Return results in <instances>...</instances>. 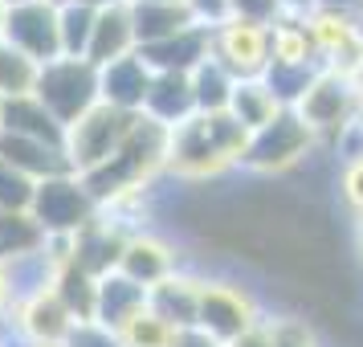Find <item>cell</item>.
Here are the masks:
<instances>
[{
  "label": "cell",
  "mask_w": 363,
  "mask_h": 347,
  "mask_svg": "<svg viewBox=\"0 0 363 347\" xmlns=\"http://www.w3.org/2000/svg\"><path fill=\"white\" fill-rule=\"evenodd\" d=\"M33 192H37V184L25 172H17L13 164L0 160V209L4 213H29L33 209Z\"/></svg>",
  "instance_id": "obj_27"
},
{
  "label": "cell",
  "mask_w": 363,
  "mask_h": 347,
  "mask_svg": "<svg viewBox=\"0 0 363 347\" xmlns=\"http://www.w3.org/2000/svg\"><path fill=\"white\" fill-rule=\"evenodd\" d=\"M265 319L257 294L249 290L245 282L233 278H204L200 274V290H196V327L208 331L213 339L229 347L237 335H245L249 327H257Z\"/></svg>",
  "instance_id": "obj_3"
},
{
  "label": "cell",
  "mask_w": 363,
  "mask_h": 347,
  "mask_svg": "<svg viewBox=\"0 0 363 347\" xmlns=\"http://www.w3.org/2000/svg\"><path fill=\"white\" fill-rule=\"evenodd\" d=\"M314 4H323V9H339V13H351V17L363 21V0H314Z\"/></svg>",
  "instance_id": "obj_36"
},
{
  "label": "cell",
  "mask_w": 363,
  "mask_h": 347,
  "mask_svg": "<svg viewBox=\"0 0 363 347\" xmlns=\"http://www.w3.org/2000/svg\"><path fill=\"white\" fill-rule=\"evenodd\" d=\"M45 246V233L29 213H4L0 209V265H13Z\"/></svg>",
  "instance_id": "obj_24"
},
{
  "label": "cell",
  "mask_w": 363,
  "mask_h": 347,
  "mask_svg": "<svg viewBox=\"0 0 363 347\" xmlns=\"http://www.w3.org/2000/svg\"><path fill=\"white\" fill-rule=\"evenodd\" d=\"M139 115L155 119V123L167 127V131H176L180 123H188V119L196 115V99H192L188 74H155Z\"/></svg>",
  "instance_id": "obj_17"
},
{
  "label": "cell",
  "mask_w": 363,
  "mask_h": 347,
  "mask_svg": "<svg viewBox=\"0 0 363 347\" xmlns=\"http://www.w3.org/2000/svg\"><path fill=\"white\" fill-rule=\"evenodd\" d=\"M151 66L139 57V50L99 70V102H111L118 111H143V99L151 90Z\"/></svg>",
  "instance_id": "obj_15"
},
{
  "label": "cell",
  "mask_w": 363,
  "mask_h": 347,
  "mask_svg": "<svg viewBox=\"0 0 363 347\" xmlns=\"http://www.w3.org/2000/svg\"><path fill=\"white\" fill-rule=\"evenodd\" d=\"M57 29H62V57H86L90 29H94V9H86L78 0L57 4Z\"/></svg>",
  "instance_id": "obj_26"
},
{
  "label": "cell",
  "mask_w": 363,
  "mask_h": 347,
  "mask_svg": "<svg viewBox=\"0 0 363 347\" xmlns=\"http://www.w3.org/2000/svg\"><path fill=\"white\" fill-rule=\"evenodd\" d=\"M135 115L139 111H118L111 102H94L78 123L66 127V160H69V172L78 176H90L94 167H102L115 148L127 139V131L135 127Z\"/></svg>",
  "instance_id": "obj_5"
},
{
  "label": "cell",
  "mask_w": 363,
  "mask_h": 347,
  "mask_svg": "<svg viewBox=\"0 0 363 347\" xmlns=\"http://www.w3.org/2000/svg\"><path fill=\"white\" fill-rule=\"evenodd\" d=\"M355 253H359V265H363V221L355 225Z\"/></svg>",
  "instance_id": "obj_40"
},
{
  "label": "cell",
  "mask_w": 363,
  "mask_h": 347,
  "mask_svg": "<svg viewBox=\"0 0 363 347\" xmlns=\"http://www.w3.org/2000/svg\"><path fill=\"white\" fill-rule=\"evenodd\" d=\"M249 148V131L229 115H192L172 131L167 143V172L180 180H216L229 167H241V155Z\"/></svg>",
  "instance_id": "obj_1"
},
{
  "label": "cell",
  "mask_w": 363,
  "mask_h": 347,
  "mask_svg": "<svg viewBox=\"0 0 363 347\" xmlns=\"http://www.w3.org/2000/svg\"><path fill=\"white\" fill-rule=\"evenodd\" d=\"M302 21H306V33L314 41V53H318L323 70L351 74V66L363 53V21L351 17V13H339V9H323V4L302 13Z\"/></svg>",
  "instance_id": "obj_9"
},
{
  "label": "cell",
  "mask_w": 363,
  "mask_h": 347,
  "mask_svg": "<svg viewBox=\"0 0 363 347\" xmlns=\"http://www.w3.org/2000/svg\"><path fill=\"white\" fill-rule=\"evenodd\" d=\"M13 302H17V294H13V278H9V265H0V319L13 311Z\"/></svg>",
  "instance_id": "obj_35"
},
{
  "label": "cell",
  "mask_w": 363,
  "mask_h": 347,
  "mask_svg": "<svg viewBox=\"0 0 363 347\" xmlns=\"http://www.w3.org/2000/svg\"><path fill=\"white\" fill-rule=\"evenodd\" d=\"M78 4H86V9H94V13H99V9H115V4H127V0H78Z\"/></svg>",
  "instance_id": "obj_39"
},
{
  "label": "cell",
  "mask_w": 363,
  "mask_h": 347,
  "mask_svg": "<svg viewBox=\"0 0 363 347\" xmlns=\"http://www.w3.org/2000/svg\"><path fill=\"white\" fill-rule=\"evenodd\" d=\"M281 111H290V106H286L274 90H269V82H265V78L237 82V90H233V99H229V115L237 119L249 135L262 131V127H269Z\"/></svg>",
  "instance_id": "obj_20"
},
{
  "label": "cell",
  "mask_w": 363,
  "mask_h": 347,
  "mask_svg": "<svg viewBox=\"0 0 363 347\" xmlns=\"http://www.w3.org/2000/svg\"><path fill=\"white\" fill-rule=\"evenodd\" d=\"M143 307H147V290L135 286V282H127L118 270L106 274V278H99V311H94V323L118 331L131 314L143 311Z\"/></svg>",
  "instance_id": "obj_21"
},
{
  "label": "cell",
  "mask_w": 363,
  "mask_h": 347,
  "mask_svg": "<svg viewBox=\"0 0 363 347\" xmlns=\"http://www.w3.org/2000/svg\"><path fill=\"white\" fill-rule=\"evenodd\" d=\"M188 82H192V99H196L200 115H220V111H229V99H233V90H237V78L216 62L213 53L188 74Z\"/></svg>",
  "instance_id": "obj_23"
},
{
  "label": "cell",
  "mask_w": 363,
  "mask_h": 347,
  "mask_svg": "<svg viewBox=\"0 0 363 347\" xmlns=\"http://www.w3.org/2000/svg\"><path fill=\"white\" fill-rule=\"evenodd\" d=\"M139 50L135 41V17H131V0L115 4V9H99L94 13V29H90V45H86V62L90 66H111L118 57Z\"/></svg>",
  "instance_id": "obj_14"
},
{
  "label": "cell",
  "mask_w": 363,
  "mask_h": 347,
  "mask_svg": "<svg viewBox=\"0 0 363 347\" xmlns=\"http://www.w3.org/2000/svg\"><path fill=\"white\" fill-rule=\"evenodd\" d=\"M4 13H9V9H4V0H0V29H4Z\"/></svg>",
  "instance_id": "obj_44"
},
{
  "label": "cell",
  "mask_w": 363,
  "mask_h": 347,
  "mask_svg": "<svg viewBox=\"0 0 363 347\" xmlns=\"http://www.w3.org/2000/svg\"><path fill=\"white\" fill-rule=\"evenodd\" d=\"M208 53H213V29L208 25H192V29L167 37V41L139 45V57L151 66V74H192Z\"/></svg>",
  "instance_id": "obj_13"
},
{
  "label": "cell",
  "mask_w": 363,
  "mask_h": 347,
  "mask_svg": "<svg viewBox=\"0 0 363 347\" xmlns=\"http://www.w3.org/2000/svg\"><path fill=\"white\" fill-rule=\"evenodd\" d=\"M25 347H66V343H25Z\"/></svg>",
  "instance_id": "obj_43"
},
{
  "label": "cell",
  "mask_w": 363,
  "mask_h": 347,
  "mask_svg": "<svg viewBox=\"0 0 363 347\" xmlns=\"http://www.w3.org/2000/svg\"><path fill=\"white\" fill-rule=\"evenodd\" d=\"M131 17H135V41L139 45H155V41H167V37L200 25L188 13V4H131Z\"/></svg>",
  "instance_id": "obj_22"
},
{
  "label": "cell",
  "mask_w": 363,
  "mask_h": 347,
  "mask_svg": "<svg viewBox=\"0 0 363 347\" xmlns=\"http://www.w3.org/2000/svg\"><path fill=\"white\" fill-rule=\"evenodd\" d=\"M99 200L86 188V180L78 172H66V176H53V180H41L33 192V216L45 237H74V233L90 225L99 216Z\"/></svg>",
  "instance_id": "obj_7"
},
{
  "label": "cell",
  "mask_w": 363,
  "mask_h": 347,
  "mask_svg": "<svg viewBox=\"0 0 363 347\" xmlns=\"http://www.w3.org/2000/svg\"><path fill=\"white\" fill-rule=\"evenodd\" d=\"M0 160L13 164L17 172H25L33 184L53 180V176H66L69 160L62 148H50V143H37V139H25V135H9L0 131Z\"/></svg>",
  "instance_id": "obj_18"
},
{
  "label": "cell",
  "mask_w": 363,
  "mask_h": 347,
  "mask_svg": "<svg viewBox=\"0 0 363 347\" xmlns=\"http://www.w3.org/2000/svg\"><path fill=\"white\" fill-rule=\"evenodd\" d=\"M0 127L9 135H25V139H37V143L66 151V127L41 106L37 94H21V99L0 102Z\"/></svg>",
  "instance_id": "obj_16"
},
{
  "label": "cell",
  "mask_w": 363,
  "mask_h": 347,
  "mask_svg": "<svg viewBox=\"0 0 363 347\" xmlns=\"http://www.w3.org/2000/svg\"><path fill=\"white\" fill-rule=\"evenodd\" d=\"M33 86H37V62H29L25 53H17L0 37V102L33 94Z\"/></svg>",
  "instance_id": "obj_25"
},
{
  "label": "cell",
  "mask_w": 363,
  "mask_h": 347,
  "mask_svg": "<svg viewBox=\"0 0 363 347\" xmlns=\"http://www.w3.org/2000/svg\"><path fill=\"white\" fill-rule=\"evenodd\" d=\"M196 290H200V274L176 270L172 278H164L160 286L147 290V307L160 319H167L172 327H196Z\"/></svg>",
  "instance_id": "obj_19"
},
{
  "label": "cell",
  "mask_w": 363,
  "mask_h": 347,
  "mask_svg": "<svg viewBox=\"0 0 363 347\" xmlns=\"http://www.w3.org/2000/svg\"><path fill=\"white\" fill-rule=\"evenodd\" d=\"M278 4H281V13H290V17H302V13L314 9V0H278Z\"/></svg>",
  "instance_id": "obj_37"
},
{
  "label": "cell",
  "mask_w": 363,
  "mask_h": 347,
  "mask_svg": "<svg viewBox=\"0 0 363 347\" xmlns=\"http://www.w3.org/2000/svg\"><path fill=\"white\" fill-rule=\"evenodd\" d=\"M0 37L25 53L29 62L45 66L53 57H62V29H57V4L53 0H33V4H17L4 13V29Z\"/></svg>",
  "instance_id": "obj_10"
},
{
  "label": "cell",
  "mask_w": 363,
  "mask_h": 347,
  "mask_svg": "<svg viewBox=\"0 0 363 347\" xmlns=\"http://www.w3.org/2000/svg\"><path fill=\"white\" fill-rule=\"evenodd\" d=\"M347 78H351V86H355V94L363 99V53H359V62L351 66V74H347Z\"/></svg>",
  "instance_id": "obj_38"
},
{
  "label": "cell",
  "mask_w": 363,
  "mask_h": 347,
  "mask_svg": "<svg viewBox=\"0 0 363 347\" xmlns=\"http://www.w3.org/2000/svg\"><path fill=\"white\" fill-rule=\"evenodd\" d=\"M339 197H343V209L359 225L363 221V151L347 155L343 167H339Z\"/></svg>",
  "instance_id": "obj_29"
},
{
  "label": "cell",
  "mask_w": 363,
  "mask_h": 347,
  "mask_svg": "<svg viewBox=\"0 0 363 347\" xmlns=\"http://www.w3.org/2000/svg\"><path fill=\"white\" fill-rule=\"evenodd\" d=\"M269 331H274V347H323L314 323L302 314H278L269 319Z\"/></svg>",
  "instance_id": "obj_28"
},
{
  "label": "cell",
  "mask_w": 363,
  "mask_h": 347,
  "mask_svg": "<svg viewBox=\"0 0 363 347\" xmlns=\"http://www.w3.org/2000/svg\"><path fill=\"white\" fill-rule=\"evenodd\" d=\"M213 57L237 82L265 78V70H269V25L225 17L220 25H213Z\"/></svg>",
  "instance_id": "obj_8"
},
{
  "label": "cell",
  "mask_w": 363,
  "mask_h": 347,
  "mask_svg": "<svg viewBox=\"0 0 363 347\" xmlns=\"http://www.w3.org/2000/svg\"><path fill=\"white\" fill-rule=\"evenodd\" d=\"M176 270H184L180 249L172 246L167 237H160V233H151V229L127 233V246H123V258H118V274L127 282L151 290V286H160L164 278H172Z\"/></svg>",
  "instance_id": "obj_12"
},
{
  "label": "cell",
  "mask_w": 363,
  "mask_h": 347,
  "mask_svg": "<svg viewBox=\"0 0 363 347\" xmlns=\"http://www.w3.org/2000/svg\"><path fill=\"white\" fill-rule=\"evenodd\" d=\"M318 148L314 131L298 119V111H281L269 127L249 135V148L241 155V167L257 172V176H286L311 160V151Z\"/></svg>",
  "instance_id": "obj_6"
},
{
  "label": "cell",
  "mask_w": 363,
  "mask_h": 347,
  "mask_svg": "<svg viewBox=\"0 0 363 347\" xmlns=\"http://www.w3.org/2000/svg\"><path fill=\"white\" fill-rule=\"evenodd\" d=\"M53 4H66V0H53Z\"/></svg>",
  "instance_id": "obj_45"
},
{
  "label": "cell",
  "mask_w": 363,
  "mask_h": 347,
  "mask_svg": "<svg viewBox=\"0 0 363 347\" xmlns=\"http://www.w3.org/2000/svg\"><path fill=\"white\" fill-rule=\"evenodd\" d=\"M66 347H123V343H118L115 331L102 327V323H78V327L69 331Z\"/></svg>",
  "instance_id": "obj_31"
},
{
  "label": "cell",
  "mask_w": 363,
  "mask_h": 347,
  "mask_svg": "<svg viewBox=\"0 0 363 347\" xmlns=\"http://www.w3.org/2000/svg\"><path fill=\"white\" fill-rule=\"evenodd\" d=\"M229 17H241V21H257V25H274L281 13L278 0H229Z\"/></svg>",
  "instance_id": "obj_30"
},
{
  "label": "cell",
  "mask_w": 363,
  "mask_h": 347,
  "mask_svg": "<svg viewBox=\"0 0 363 347\" xmlns=\"http://www.w3.org/2000/svg\"><path fill=\"white\" fill-rule=\"evenodd\" d=\"M33 94L62 127H69L99 102V66H90L86 57H53L37 66Z\"/></svg>",
  "instance_id": "obj_4"
},
{
  "label": "cell",
  "mask_w": 363,
  "mask_h": 347,
  "mask_svg": "<svg viewBox=\"0 0 363 347\" xmlns=\"http://www.w3.org/2000/svg\"><path fill=\"white\" fill-rule=\"evenodd\" d=\"M0 131H4V127H0Z\"/></svg>",
  "instance_id": "obj_46"
},
{
  "label": "cell",
  "mask_w": 363,
  "mask_h": 347,
  "mask_svg": "<svg viewBox=\"0 0 363 347\" xmlns=\"http://www.w3.org/2000/svg\"><path fill=\"white\" fill-rule=\"evenodd\" d=\"M290 111H298V119L314 131L318 148L323 143L339 148L347 135L359 127V94H355L351 78L335 74V70H318Z\"/></svg>",
  "instance_id": "obj_2"
},
{
  "label": "cell",
  "mask_w": 363,
  "mask_h": 347,
  "mask_svg": "<svg viewBox=\"0 0 363 347\" xmlns=\"http://www.w3.org/2000/svg\"><path fill=\"white\" fill-rule=\"evenodd\" d=\"M131 4H184V0H131Z\"/></svg>",
  "instance_id": "obj_41"
},
{
  "label": "cell",
  "mask_w": 363,
  "mask_h": 347,
  "mask_svg": "<svg viewBox=\"0 0 363 347\" xmlns=\"http://www.w3.org/2000/svg\"><path fill=\"white\" fill-rule=\"evenodd\" d=\"M188 4V13L200 21V25H220V21L229 17V0H184Z\"/></svg>",
  "instance_id": "obj_32"
},
{
  "label": "cell",
  "mask_w": 363,
  "mask_h": 347,
  "mask_svg": "<svg viewBox=\"0 0 363 347\" xmlns=\"http://www.w3.org/2000/svg\"><path fill=\"white\" fill-rule=\"evenodd\" d=\"M13 327L25 343H66L78 323L66 311V302L57 298L53 282H45V286H33L29 294H21L13 302Z\"/></svg>",
  "instance_id": "obj_11"
},
{
  "label": "cell",
  "mask_w": 363,
  "mask_h": 347,
  "mask_svg": "<svg viewBox=\"0 0 363 347\" xmlns=\"http://www.w3.org/2000/svg\"><path fill=\"white\" fill-rule=\"evenodd\" d=\"M167 347H225V343H220V339H213L208 331H200V327H176Z\"/></svg>",
  "instance_id": "obj_33"
},
{
  "label": "cell",
  "mask_w": 363,
  "mask_h": 347,
  "mask_svg": "<svg viewBox=\"0 0 363 347\" xmlns=\"http://www.w3.org/2000/svg\"><path fill=\"white\" fill-rule=\"evenodd\" d=\"M17 4H33V0H4V9H17Z\"/></svg>",
  "instance_id": "obj_42"
},
{
  "label": "cell",
  "mask_w": 363,
  "mask_h": 347,
  "mask_svg": "<svg viewBox=\"0 0 363 347\" xmlns=\"http://www.w3.org/2000/svg\"><path fill=\"white\" fill-rule=\"evenodd\" d=\"M229 347H274V331H269V319H262L257 327H249L245 335H237Z\"/></svg>",
  "instance_id": "obj_34"
}]
</instances>
